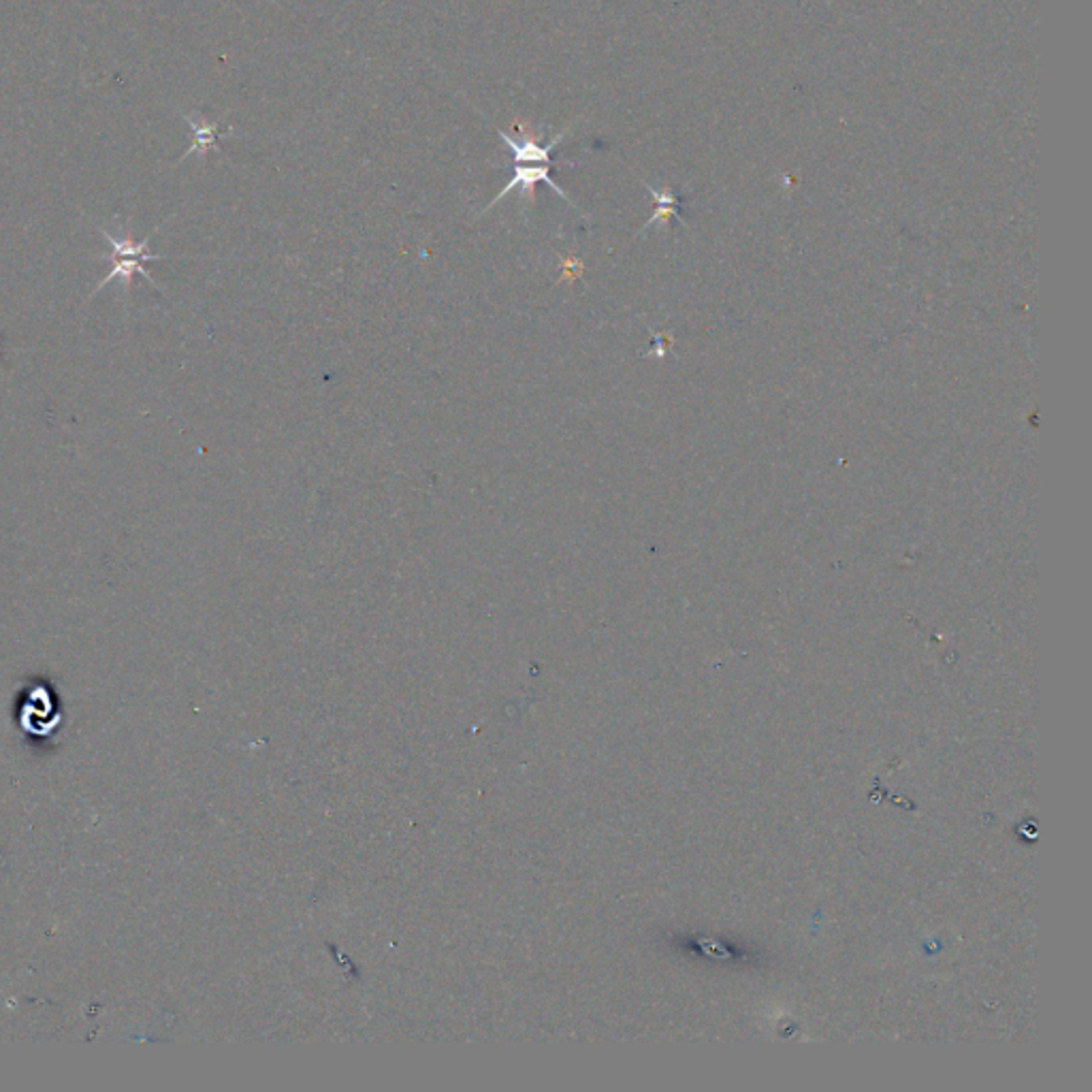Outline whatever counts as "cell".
<instances>
[{"instance_id":"3","label":"cell","mask_w":1092,"mask_h":1092,"mask_svg":"<svg viewBox=\"0 0 1092 1092\" xmlns=\"http://www.w3.org/2000/svg\"><path fill=\"white\" fill-rule=\"evenodd\" d=\"M497 134H500V137H502V141H504V143L512 149V154H515V162H517V164H525V162L551 164V162H553V156H551V154H553V149H555V147L564 141V137L568 134V130H566V132H561V134H557V137H555L551 143H547V145H540V143L534 139V134H525V137H521V139H512V137H510L508 132H504V130H497Z\"/></svg>"},{"instance_id":"2","label":"cell","mask_w":1092,"mask_h":1092,"mask_svg":"<svg viewBox=\"0 0 1092 1092\" xmlns=\"http://www.w3.org/2000/svg\"><path fill=\"white\" fill-rule=\"evenodd\" d=\"M540 181H544V184H547L551 190H555L561 199H566L568 203H572V201H570V196L566 194V190H564V188H561V186L553 179V175H551V164H534V167L515 164V175H512V179H510V181H508V184L500 190V194H497V196H495V199H493V201H491V203L482 209V213H487V209H491L495 203H500L506 194H510V192H512V190H517V188L523 192L525 203H532V201H534V188H536V184H540Z\"/></svg>"},{"instance_id":"5","label":"cell","mask_w":1092,"mask_h":1092,"mask_svg":"<svg viewBox=\"0 0 1092 1092\" xmlns=\"http://www.w3.org/2000/svg\"><path fill=\"white\" fill-rule=\"evenodd\" d=\"M0 367H2V361H0Z\"/></svg>"},{"instance_id":"1","label":"cell","mask_w":1092,"mask_h":1092,"mask_svg":"<svg viewBox=\"0 0 1092 1092\" xmlns=\"http://www.w3.org/2000/svg\"><path fill=\"white\" fill-rule=\"evenodd\" d=\"M98 233H100V235L109 241V246H111V254H100V256H98V260H109V263H111V271H109V273H107V275H105V278H102V280L94 286V290L90 292V297H88V299H94V297H96L102 288H107V286H109L111 282H115V280H120V282H122V286H124V295L128 297V292H130V284H132V278H134V275H143V278H145V282H147L149 286H154L156 290H160V288H158V284L154 282V278L145 271V263L164 260L167 256H164V254H154V252H149V250H147V248H149V237H145V239L137 241V239H132V235H130V231H128V228H124V233H122V235H111L107 228H98Z\"/></svg>"},{"instance_id":"4","label":"cell","mask_w":1092,"mask_h":1092,"mask_svg":"<svg viewBox=\"0 0 1092 1092\" xmlns=\"http://www.w3.org/2000/svg\"><path fill=\"white\" fill-rule=\"evenodd\" d=\"M186 122H188V126L192 128L194 141H192V145L188 147V152L184 154V158H186V156H190V154H194V152H199L201 156H205V154H207V152H209V149L218 143V137H220V124H218V122H216V124L196 122L192 115H186Z\"/></svg>"}]
</instances>
